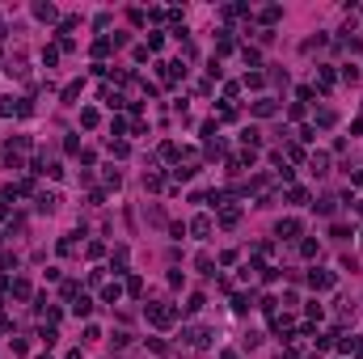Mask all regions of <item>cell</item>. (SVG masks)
Wrapping results in <instances>:
<instances>
[{
  "instance_id": "6da1fadb",
  "label": "cell",
  "mask_w": 363,
  "mask_h": 359,
  "mask_svg": "<svg viewBox=\"0 0 363 359\" xmlns=\"http://www.w3.org/2000/svg\"><path fill=\"white\" fill-rule=\"evenodd\" d=\"M173 317H177V308H165V304H148V321H152V326H169Z\"/></svg>"
},
{
  "instance_id": "7a4b0ae2",
  "label": "cell",
  "mask_w": 363,
  "mask_h": 359,
  "mask_svg": "<svg viewBox=\"0 0 363 359\" xmlns=\"http://www.w3.org/2000/svg\"><path fill=\"white\" fill-rule=\"evenodd\" d=\"M308 287H312V292H330V287H334V275L330 271H308Z\"/></svg>"
},
{
  "instance_id": "3957f363",
  "label": "cell",
  "mask_w": 363,
  "mask_h": 359,
  "mask_svg": "<svg viewBox=\"0 0 363 359\" xmlns=\"http://www.w3.org/2000/svg\"><path fill=\"white\" fill-rule=\"evenodd\" d=\"M186 342H190V347H195V351L211 347V330H198V326H190V330H186Z\"/></svg>"
},
{
  "instance_id": "277c9868",
  "label": "cell",
  "mask_w": 363,
  "mask_h": 359,
  "mask_svg": "<svg viewBox=\"0 0 363 359\" xmlns=\"http://www.w3.org/2000/svg\"><path fill=\"white\" fill-rule=\"evenodd\" d=\"M249 110H253V114H258V118H270V114H275V110H279V106L270 102V97H258V102L249 106Z\"/></svg>"
},
{
  "instance_id": "5b68a950",
  "label": "cell",
  "mask_w": 363,
  "mask_h": 359,
  "mask_svg": "<svg viewBox=\"0 0 363 359\" xmlns=\"http://www.w3.org/2000/svg\"><path fill=\"white\" fill-rule=\"evenodd\" d=\"M249 308H253V296H245V292L232 296V313H249Z\"/></svg>"
},
{
  "instance_id": "8992f818",
  "label": "cell",
  "mask_w": 363,
  "mask_h": 359,
  "mask_svg": "<svg viewBox=\"0 0 363 359\" xmlns=\"http://www.w3.org/2000/svg\"><path fill=\"white\" fill-rule=\"evenodd\" d=\"M190 232H198V237H207V232H211V220H207V216H195V220H190Z\"/></svg>"
},
{
  "instance_id": "52a82bcc",
  "label": "cell",
  "mask_w": 363,
  "mask_h": 359,
  "mask_svg": "<svg viewBox=\"0 0 363 359\" xmlns=\"http://www.w3.org/2000/svg\"><path fill=\"white\" fill-rule=\"evenodd\" d=\"M296 232H300V220H283L279 224V237H283V241H291Z\"/></svg>"
},
{
  "instance_id": "ba28073f",
  "label": "cell",
  "mask_w": 363,
  "mask_h": 359,
  "mask_svg": "<svg viewBox=\"0 0 363 359\" xmlns=\"http://www.w3.org/2000/svg\"><path fill=\"white\" fill-rule=\"evenodd\" d=\"M237 220H241V211H237V207H224V211H220V224H224V228H232Z\"/></svg>"
},
{
  "instance_id": "9c48e42d",
  "label": "cell",
  "mask_w": 363,
  "mask_h": 359,
  "mask_svg": "<svg viewBox=\"0 0 363 359\" xmlns=\"http://www.w3.org/2000/svg\"><path fill=\"white\" fill-rule=\"evenodd\" d=\"M72 313H76V317H89V313H93V304H89V296H76Z\"/></svg>"
},
{
  "instance_id": "30bf717a",
  "label": "cell",
  "mask_w": 363,
  "mask_h": 359,
  "mask_svg": "<svg viewBox=\"0 0 363 359\" xmlns=\"http://www.w3.org/2000/svg\"><path fill=\"white\" fill-rule=\"evenodd\" d=\"M195 173H198V165H177V169H173V178H177V182H190Z\"/></svg>"
},
{
  "instance_id": "8fae6325",
  "label": "cell",
  "mask_w": 363,
  "mask_h": 359,
  "mask_svg": "<svg viewBox=\"0 0 363 359\" xmlns=\"http://www.w3.org/2000/svg\"><path fill=\"white\" fill-rule=\"evenodd\" d=\"M308 165H312V173H325V165H330V157H325V152H312V161H308Z\"/></svg>"
},
{
  "instance_id": "7c38bea8",
  "label": "cell",
  "mask_w": 363,
  "mask_h": 359,
  "mask_svg": "<svg viewBox=\"0 0 363 359\" xmlns=\"http://www.w3.org/2000/svg\"><path fill=\"white\" fill-rule=\"evenodd\" d=\"M330 84H334V72H330V68H321V72H317V89H321V93H325Z\"/></svg>"
},
{
  "instance_id": "4fadbf2b",
  "label": "cell",
  "mask_w": 363,
  "mask_h": 359,
  "mask_svg": "<svg viewBox=\"0 0 363 359\" xmlns=\"http://www.w3.org/2000/svg\"><path fill=\"white\" fill-rule=\"evenodd\" d=\"M287 199H291V203H308V190H304V186H291Z\"/></svg>"
},
{
  "instance_id": "5bb4252c",
  "label": "cell",
  "mask_w": 363,
  "mask_h": 359,
  "mask_svg": "<svg viewBox=\"0 0 363 359\" xmlns=\"http://www.w3.org/2000/svg\"><path fill=\"white\" fill-rule=\"evenodd\" d=\"M102 296H106V304H114L118 296H123V287H118V283H110V287H106V292H102Z\"/></svg>"
},
{
  "instance_id": "9a60e30c",
  "label": "cell",
  "mask_w": 363,
  "mask_h": 359,
  "mask_svg": "<svg viewBox=\"0 0 363 359\" xmlns=\"http://www.w3.org/2000/svg\"><path fill=\"white\" fill-rule=\"evenodd\" d=\"M203 304H207V300H203V296L195 292V296H190V300H186V313H198V308H203Z\"/></svg>"
},
{
  "instance_id": "2e32d148",
  "label": "cell",
  "mask_w": 363,
  "mask_h": 359,
  "mask_svg": "<svg viewBox=\"0 0 363 359\" xmlns=\"http://www.w3.org/2000/svg\"><path fill=\"white\" fill-rule=\"evenodd\" d=\"M42 63H47V68H55V63H59V51H55V47H47V51H42Z\"/></svg>"
},
{
  "instance_id": "e0dca14e",
  "label": "cell",
  "mask_w": 363,
  "mask_h": 359,
  "mask_svg": "<svg viewBox=\"0 0 363 359\" xmlns=\"http://www.w3.org/2000/svg\"><path fill=\"white\" fill-rule=\"evenodd\" d=\"M81 84H84V81H72V84H68V89H63V102H72V97L81 93Z\"/></svg>"
},
{
  "instance_id": "ac0fdd59",
  "label": "cell",
  "mask_w": 363,
  "mask_h": 359,
  "mask_svg": "<svg viewBox=\"0 0 363 359\" xmlns=\"http://www.w3.org/2000/svg\"><path fill=\"white\" fill-rule=\"evenodd\" d=\"M34 13H38L42 21H55V9H51V4H38V9H34Z\"/></svg>"
}]
</instances>
